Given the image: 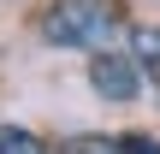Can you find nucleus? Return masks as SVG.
Here are the masks:
<instances>
[{
  "mask_svg": "<svg viewBox=\"0 0 160 154\" xmlns=\"http://www.w3.org/2000/svg\"><path fill=\"white\" fill-rule=\"evenodd\" d=\"M119 6L113 0H53L42 12V36L53 47H83V53H101L113 36H119Z\"/></svg>",
  "mask_w": 160,
  "mask_h": 154,
  "instance_id": "f257e3e1",
  "label": "nucleus"
},
{
  "mask_svg": "<svg viewBox=\"0 0 160 154\" xmlns=\"http://www.w3.org/2000/svg\"><path fill=\"white\" fill-rule=\"evenodd\" d=\"M89 83H95V95H107V101H137V89H142V65H137V53H113V47H101V53L89 59Z\"/></svg>",
  "mask_w": 160,
  "mask_h": 154,
  "instance_id": "f03ea898",
  "label": "nucleus"
},
{
  "mask_svg": "<svg viewBox=\"0 0 160 154\" xmlns=\"http://www.w3.org/2000/svg\"><path fill=\"white\" fill-rule=\"evenodd\" d=\"M131 53H137L142 77H154V89H160V24H137L131 30Z\"/></svg>",
  "mask_w": 160,
  "mask_h": 154,
  "instance_id": "7ed1b4c3",
  "label": "nucleus"
},
{
  "mask_svg": "<svg viewBox=\"0 0 160 154\" xmlns=\"http://www.w3.org/2000/svg\"><path fill=\"white\" fill-rule=\"evenodd\" d=\"M59 154H131V137H101V131H89V137H65Z\"/></svg>",
  "mask_w": 160,
  "mask_h": 154,
  "instance_id": "20e7f679",
  "label": "nucleus"
},
{
  "mask_svg": "<svg viewBox=\"0 0 160 154\" xmlns=\"http://www.w3.org/2000/svg\"><path fill=\"white\" fill-rule=\"evenodd\" d=\"M0 154H48V142L36 131H18V125H0Z\"/></svg>",
  "mask_w": 160,
  "mask_h": 154,
  "instance_id": "39448f33",
  "label": "nucleus"
},
{
  "mask_svg": "<svg viewBox=\"0 0 160 154\" xmlns=\"http://www.w3.org/2000/svg\"><path fill=\"white\" fill-rule=\"evenodd\" d=\"M131 154H160V142L154 137H131Z\"/></svg>",
  "mask_w": 160,
  "mask_h": 154,
  "instance_id": "423d86ee",
  "label": "nucleus"
}]
</instances>
